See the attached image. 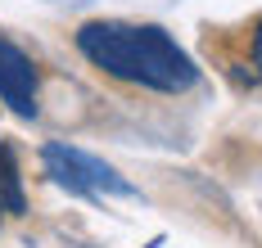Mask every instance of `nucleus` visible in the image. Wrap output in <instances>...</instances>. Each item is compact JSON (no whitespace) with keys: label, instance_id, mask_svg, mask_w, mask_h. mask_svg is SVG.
I'll return each instance as SVG.
<instances>
[{"label":"nucleus","instance_id":"1","mask_svg":"<svg viewBox=\"0 0 262 248\" xmlns=\"http://www.w3.org/2000/svg\"><path fill=\"white\" fill-rule=\"evenodd\" d=\"M77 50L104 77L127 86H145L158 95H181L199 82V68L190 63L181 45L163 28H136V23H118V18H91L77 28Z\"/></svg>","mask_w":262,"mask_h":248},{"label":"nucleus","instance_id":"2","mask_svg":"<svg viewBox=\"0 0 262 248\" xmlns=\"http://www.w3.org/2000/svg\"><path fill=\"white\" fill-rule=\"evenodd\" d=\"M41 163H46V176L54 185H63L68 194H81V199H100V194H122L127 199V194H136V185L122 181L108 163L81 154V149L63 144V140H50L41 149Z\"/></svg>","mask_w":262,"mask_h":248},{"label":"nucleus","instance_id":"3","mask_svg":"<svg viewBox=\"0 0 262 248\" xmlns=\"http://www.w3.org/2000/svg\"><path fill=\"white\" fill-rule=\"evenodd\" d=\"M0 100L18 117H36V68L5 36H0Z\"/></svg>","mask_w":262,"mask_h":248},{"label":"nucleus","instance_id":"4","mask_svg":"<svg viewBox=\"0 0 262 248\" xmlns=\"http://www.w3.org/2000/svg\"><path fill=\"white\" fill-rule=\"evenodd\" d=\"M0 212H27V194H23V176H18V158L14 149L0 140Z\"/></svg>","mask_w":262,"mask_h":248},{"label":"nucleus","instance_id":"5","mask_svg":"<svg viewBox=\"0 0 262 248\" xmlns=\"http://www.w3.org/2000/svg\"><path fill=\"white\" fill-rule=\"evenodd\" d=\"M249 59H253V68H258V77H262V18L253 23V36H249Z\"/></svg>","mask_w":262,"mask_h":248}]
</instances>
